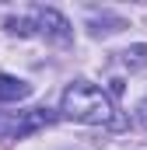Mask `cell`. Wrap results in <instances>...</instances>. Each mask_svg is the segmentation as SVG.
Listing matches in <instances>:
<instances>
[{
    "label": "cell",
    "instance_id": "obj_1",
    "mask_svg": "<svg viewBox=\"0 0 147 150\" xmlns=\"http://www.w3.org/2000/svg\"><path fill=\"white\" fill-rule=\"evenodd\" d=\"M60 115L81 122V126H123V119H116L109 94L102 87H95L91 80H74L60 98Z\"/></svg>",
    "mask_w": 147,
    "mask_h": 150
},
{
    "label": "cell",
    "instance_id": "obj_2",
    "mask_svg": "<svg viewBox=\"0 0 147 150\" xmlns=\"http://www.w3.org/2000/svg\"><path fill=\"white\" fill-rule=\"evenodd\" d=\"M35 28L39 35H46L49 42H70V21L60 14V11H53V7H39L35 11Z\"/></svg>",
    "mask_w": 147,
    "mask_h": 150
},
{
    "label": "cell",
    "instance_id": "obj_3",
    "mask_svg": "<svg viewBox=\"0 0 147 150\" xmlns=\"http://www.w3.org/2000/svg\"><path fill=\"white\" fill-rule=\"evenodd\" d=\"M28 94H32V84L28 80H21V77H14V74H0V101L4 105L25 101Z\"/></svg>",
    "mask_w": 147,
    "mask_h": 150
},
{
    "label": "cell",
    "instance_id": "obj_4",
    "mask_svg": "<svg viewBox=\"0 0 147 150\" xmlns=\"http://www.w3.org/2000/svg\"><path fill=\"white\" fill-rule=\"evenodd\" d=\"M4 28H7L11 35H21V38H28V35H35V32H39L35 21H28V18H7Z\"/></svg>",
    "mask_w": 147,
    "mask_h": 150
},
{
    "label": "cell",
    "instance_id": "obj_5",
    "mask_svg": "<svg viewBox=\"0 0 147 150\" xmlns=\"http://www.w3.org/2000/svg\"><path fill=\"white\" fill-rule=\"evenodd\" d=\"M123 63L126 67H147V45H133L123 52Z\"/></svg>",
    "mask_w": 147,
    "mask_h": 150
},
{
    "label": "cell",
    "instance_id": "obj_6",
    "mask_svg": "<svg viewBox=\"0 0 147 150\" xmlns=\"http://www.w3.org/2000/svg\"><path fill=\"white\" fill-rule=\"evenodd\" d=\"M140 122L147 126V98H144V105H140Z\"/></svg>",
    "mask_w": 147,
    "mask_h": 150
}]
</instances>
